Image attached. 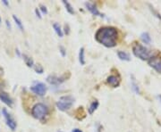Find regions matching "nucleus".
<instances>
[{
  "instance_id": "obj_1",
  "label": "nucleus",
  "mask_w": 161,
  "mask_h": 132,
  "mask_svg": "<svg viewBox=\"0 0 161 132\" xmlns=\"http://www.w3.org/2000/svg\"><path fill=\"white\" fill-rule=\"evenodd\" d=\"M118 33L114 27H102L97 30L95 38L99 43L107 47H114L116 45Z\"/></svg>"
},
{
  "instance_id": "obj_2",
  "label": "nucleus",
  "mask_w": 161,
  "mask_h": 132,
  "mask_svg": "<svg viewBox=\"0 0 161 132\" xmlns=\"http://www.w3.org/2000/svg\"><path fill=\"white\" fill-rule=\"evenodd\" d=\"M133 55L141 60H151L154 58V52L148 47L142 46L141 44H134L133 46Z\"/></svg>"
},
{
  "instance_id": "obj_3",
  "label": "nucleus",
  "mask_w": 161,
  "mask_h": 132,
  "mask_svg": "<svg viewBox=\"0 0 161 132\" xmlns=\"http://www.w3.org/2000/svg\"><path fill=\"white\" fill-rule=\"evenodd\" d=\"M48 112H49V111H48L47 106L45 105L42 103L36 104L33 106V108L31 109V115L32 116H33L35 119L40 120V121L45 119L48 115Z\"/></svg>"
},
{
  "instance_id": "obj_4",
  "label": "nucleus",
  "mask_w": 161,
  "mask_h": 132,
  "mask_svg": "<svg viewBox=\"0 0 161 132\" xmlns=\"http://www.w3.org/2000/svg\"><path fill=\"white\" fill-rule=\"evenodd\" d=\"M74 103V98L72 96H64L60 97L59 100L56 102V107L60 111H67L72 106Z\"/></svg>"
},
{
  "instance_id": "obj_5",
  "label": "nucleus",
  "mask_w": 161,
  "mask_h": 132,
  "mask_svg": "<svg viewBox=\"0 0 161 132\" xmlns=\"http://www.w3.org/2000/svg\"><path fill=\"white\" fill-rule=\"evenodd\" d=\"M30 90L34 94L42 96L47 93V87L44 83H41V82H36V83L30 87Z\"/></svg>"
},
{
  "instance_id": "obj_6",
  "label": "nucleus",
  "mask_w": 161,
  "mask_h": 132,
  "mask_svg": "<svg viewBox=\"0 0 161 132\" xmlns=\"http://www.w3.org/2000/svg\"><path fill=\"white\" fill-rule=\"evenodd\" d=\"M2 112H3V114H4L7 126L9 127L12 130H15V129H16V121L12 118L11 114L6 111V109L4 108Z\"/></svg>"
},
{
  "instance_id": "obj_7",
  "label": "nucleus",
  "mask_w": 161,
  "mask_h": 132,
  "mask_svg": "<svg viewBox=\"0 0 161 132\" xmlns=\"http://www.w3.org/2000/svg\"><path fill=\"white\" fill-rule=\"evenodd\" d=\"M66 79V78L64 76L58 77L56 75H49L47 78V81L51 85H59Z\"/></svg>"
},
{
  "instance_id": "obj_8",
  "label": "nucleus",
  "mask_w": 161,
  "mask_h": 132,
  "mask_svg": "<svg viewBox=\"0 0 161 132\" xmlns=\"http://www.w3.org/2000/svg\"><path fill=\"white\" fill-rule=\"evenodd\" d=\"M107 82L112 88H116L120 85V79L116 75H110L107 79Z\"/></svg>"
},
{
  "instance_id": "obj_9",
  "label": "nucleus",
  "mask_w": 161,
  "mask_h": 132,
  "mask_svg": "<svg viewBox=\"0 0 161 132\" xmlns=\"http://www.w3.org/2000/svg\"><path fill=\"white\" fill-rule=\"evenodd\" d=\"M85 5L87 7V9L90 11L93 15H96V16H99V17H103V14L99 11V9L97 8V6L91 3H85Z\"/></svg>"
},
{
  "instance_id": "obj_10",
  "label": "nucleus",
  "mask_w": 161,
  "mask_h": 132,
  "mask_svg": "<svg viewBox=\"0 0 161 132\" xmlns=\"http://www.w3.org/2000/svg\"><path fill=\"white\" fill-rule=\"evenodd\" d=\"M149 64L158 72L161 73V60L157 58H152L151 60L149 61Z\"/></svg>"
},
{
  "instance_id": "obj_11",
  "label": "nucleus",
  "mask_w": 161,
  "mask_h": 132,
  "mask_svg": "<svg viewBox=\"0 0 161 132\" xmlns=\"http://www.w3.org/2000/svg\"><path fill=\"white\" fill-rule=\"evenodd\" d=\"M0 100H1L3 103H5V104H7L8 106H12L14 104L12 98L5 92H0Z\"/></svg>"
},
{
  "instance_id": "obj_12",
  "label": "nucleus",
  "mask_w": 161,
  "mask_h": 132,
  "mask_svg": "<svg viewBox=\"0 0 161 132\" xmlns=\"http://www.w3.org/2000/svg\"><path fill=\"white\" fill-rule=\"evenodd\" d=\"M117 55L118 57L123 61H130L131 60V57H130V55L128 53L124 52V51H118L117 52Z\"/></svg>"
},
{
  "instance_id": "obj_13",
  "label": "nucleus",
  "mask_w": 161,
  "mask_h": 132,
  "mask_svg": "<svg viewBox=\"0 0 161 132\" xmlns=\"http://www.w3.org/2000/svg\"><path fill=\"white\" fill-rule=\"evenodd\" d=\"M141 38L145 44H150L151 43V38L148 32H143L141 35Z\"/></svg>"
},
{
  "instance_id": "obj_14",
  "label": "nucleus",
  "mask_w": 161,
  "mask_h": 132,
  "mask_svg": "<svg viewBox=\"0 0 161 132\" xmlns=\"http://www.w3.org/2000/svg\"><path fill=\"white\" fill-rule=\"evenodd\" d=\"M53 28H54V30H55V33L58 35V37H59V38H62V37L64 36L63 30H62V29H61V27H60V25H59V23H57V22H55V23L53 24Z\"/></svg>"
},
{
  "instance_id": "obj_15",
  "label": "nucleus",
  "mask_w": 161,
  "mask_h": 132,
  "mask_svg": "<svg viewBox=\"0 0 161 132\" xmlns=\"http://www.w3.org/2000/svg\"><path fill=\"white\" fill-rule=\"evenodd\" d=\"M22 57H23V60H24V62H25L27 66H29V67L34 66V62H33V60H32L31 57L28 56L27 55H22Z\"/></svg>"
},
{
  "instance_id": "obj_16",
  "label": "nucleus",
  "mask_w": 161,
  "mask_h": 132,
  "mask_svg": "<svg viewBox=\"0 0 161 132\" xmlns=\"http://www.w3.org/2000/svg\"><path fill=\"white\" fill-rule=\"evenodd\" d=\"M98 107H99V102L97 101V100L93 101V102L91 104L90 107H89V113L92 114V113L97 110V108H98Z\"/></svg>"
},
{
  "instance_id": "obj_17",
  "label": "nucleus",
  "mask_w": 161,
  "mask_h": 132,
  "mask_svg": "<svg viewBox=\"0 0 161 132\" xmlns=\"http://www.w3.org/2000/svg\"><path fill=\"white\" fill-rule=\"evenodd\" d=\"M62 2H63V4L64 5V6H66V10H67V12H68L69 13H71V14H74V13H75V12H74V8H72V5H71L69 2L66 1V0H63Z\"/></svg>"
},
{
  "instance_id": "obj_18",
  "label": "nucleus",
  "mask_w": 161,
  "mask_h": 132,
  "mask_svg": "<svg viewBox=\"0 0 161 132\" xmlns=\"http://www.w3.org/2000/svg\"><path fill=\"white\" fill-rule=\"evenodd\" d=\"M79 62L82 65L85 64V58H84V47H82L79 52Z\"/></svg>"
},
{
  "instance_id": "obj_19",
  "label": "nucleus",
  "mask_w": 161,
  "mask_h": 132,
  "mask_svg": "<svg viewBox=\"0 0 161 132\" xmlns=\"http://www.w3.org/2000/svg\"><path fill=\"white\" fill-rule=\"evenodd\" d=\"M132 88H133V90L136 93V94H139L140 93V88H139V86L138 84H136V81H135V79L133 76H132Z\"/></svg>"
},
{
  "instance_id": "obj_20",
  "label": "nucleus",
  "mask_w": 161,
  "mask_h": 132,
  "mask_svg": "<svg viewBox=\"0 0 161 132\" xmlns=\"http://www.w3.org/2000/svg\"><path fill=\"white\" fill-rule=\"evenodd\" d=\"M13 19L14 20L15 23L17 24V26L19 27V29H20L22 31H23V30H24V28H23V25H22V21H21L16 15H13Z\"/></svg>"
},
{
  "instance_id": "obj_21",
  "label": "nucleus",
  "mask_w": 161,
  "mask_h": 132,
  "mask_svg": "<svg viewBox=\"0 0 161 132\" xmlns=\"http://www.w3.org/2000/svg\"><path fill=\"white\" fill-rule=\"evenodd\" d=\"M34 70H35V71L37 72V73H39V74H41V73H43V71H44V70H43V67L40 64H35L34 66Z\"/></svg>"
},
{
  "instance_id": "obj_22",
  "label": "nucleus",
  "mask_w": 161,
  "mask_h": 132,
  "mask_svg": "<svg viewBox=\"0 0 161 132\" xmlns=\"http://www.w3.org/2000/svg\"><path fill=\"white\" fill-rule=\"evenodd\" d=\"M40 11H41L43 13H45V14H47V7L45 6V5H40Z\"/></svg>"
},
{
  "instance_id": "obj_23",
  "label": "nucleus",
  "mask_w": 161,
  "mask_h": 132,
  "mask_svg": "<svg viewBox=\"0 0 161 132\" xmlns=\"http://www.w3.org/2000/svg\"><path fill=\"white\" fill-rule=\"evenodd\" d=\"M59 50H60V53L62 55V56H66V49H64V47L63 46H59Z\"/></svg>"
},
{
  "instance_id": "obj_24",
  "label": "nucleus",
  "mask_w": 161,
  "mask_h": 132,
  "mask_svg": "<svg viewBox=\"0 0 161 132\" xmlns=\"http://www.w3.org/2000/svg\"><path fill=\"white\" fill-rule=\"evenodd\" d=\"M64 32H66V34H69V26L67 25H64Z\"/></svg>"
},
{
  "instance_id": "obj_25",
  "label": "nucleus",
  "mask_w": 161,
  "mask_h": 132,
  "mask_svg": "<svg viewBox=\"0 0 161 132\" xmlns=\"http://www.w3.org/2000/svg\"><path fill=\"white\" fill-rule=\"evenodd\" d=\"M35 13H36V14H37V16L39 18V19H41V15H40V13H39V11L38 10V9H35Z\"/></svg>"
},
{
  "instance_id": "obj_26",
  "label": "nucleus",
  "mask_w": 161,
  "mask_h": 132,
  "mask_svg": "<svg viewBox=\"0 0 161 132\" xmlns=\"http://www.w3.org/2000/svg\"><path fill=\"white\" fill-rule=\"evenodd\" d=\"M5 22H6V26H7V28H8V29H11V24H10V22H8L7 20H6Z\"/></svg>"
},
{
  "instance_id": "obj_27",
  "label": "nucleus",
  "mask_w": 161,
  "mask_h": 132,
  "mask_svg": "<svg viewBox=\"0 0 161 132\" xmlns=\"http://www.w3.org/2000/svg\"><path fill=\"white\" fill-rule=\"evenodd\" d=\"M4 74V70H3V68L1 67V66H0V76H2Z\"/></svg>"
},
{
  "instance_id": "obj_28",
  "label": "nucleus",
  "mask_w": 161,
  "mask_h": 132,
  "mask_svg": "<svg viewBox=\"0 0 161 132\" xmlns=\"http://www.w3.org/2000/svg\"><path fill=\"white\" fill-rule=\"evenodd\" d=\"M2 2H3V3H4V4H5V5H6V6H9V3H8V2L6 1V0H3Z\"/></svg>"
},
{
  "instance_id": "obj_29",
  "label": "nucleus",
  "mask_w": 161,
  "mask_h": 132,
  "mask_svg": "<svg viewBox=\"0 0 161 132\" xmlns=\"http://www.w3.org/2000/svg\"><path fill=\"white\" fill-rule=\"evenodd\" d=\"M72 132H83L80 129H74V130H72Z\"/></svg>"
},
{
  "instance_id": "obj_30",
  "label": "nucleus",
  "mask_w": 161,
  "mask_h": 132,
  "mask_svg": "<svg viewBox=\"0 0 161 132\" xmlns=\"http://www.w3.org/2000/svg\"><path fill=\"white\" fill-rule=\"evenodd\" d=\"M0 23H1V18H0Z\"/></svg>"
},
{
  "instance_id": "obj_31",
  "label": "nucleus",
  "mask_w": 161,
  "mask_h": 132,
  "mask_svg": "<svg viewBox=\"0 0 161 132\" xmlns=\"http://www.w3.org/2000/svg\"><path fill=\"white\" fill-rule=\"evenodd\" d=\"M58 132H62V131H58Z\"/></svg>"
},
{
  "instance_id": "obj_32",
  "label": "nucleus",
  "mask_w": 161,
  "mask_h": 132,
  "mask_svg": "<svg viewBox=\"0 0 161 132\" xmlns=\"http://www.w3.org/2000/svg\"><path fill=\"white\" fill-rule=\"evenodd\" d=\"M160 97H161V96H160Z\"/></svg>"
}]
</instances>
